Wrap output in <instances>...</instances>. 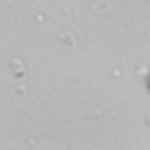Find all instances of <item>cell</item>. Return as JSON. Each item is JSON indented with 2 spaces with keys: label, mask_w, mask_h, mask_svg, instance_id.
I'll list each match as a JSON object with an SVG mask.
<instances>
[{
  "label": "cell",
  "mask_w": 150,
  "mask_h": 150,
  "mask_svg": "<svg viewBox=\"0 0 150 150\" xmlns=\"http://www.w3.org/2000/svg\"><path fill=\"white\" fill-rule=\"evenodd\" d=\"M148 84H150V75H148Z\"/></svg>",
  "instance_id": "6da1fadb"
}]
</instances>
